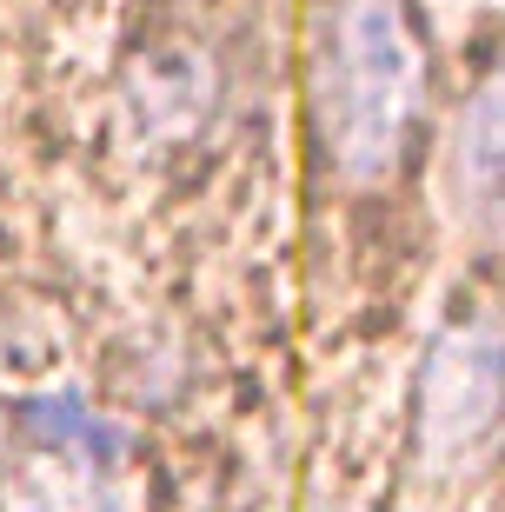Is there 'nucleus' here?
Masks as SVG:
<instances>
[{
  "label": "nucleus",
  "mask_w": 505,
  "mask_h": 512,
  "mask_svg": "<svg viewBox=\"0 0 505 512\" xmlns=\"http://www.w3.org/2000/svg\"><path fill=\"white\" fill-rule=\"evenodd\" d=\"M426 100V60L399 0H339L319 67V140L339 180L373 187L399 160Z\"/></svg>",
  "instance_id": "1"
},
{
  "label": "nucleus",
  "mask_w": 505,
  "mask_h": 512,
  "mask_svg": "<svg viewBox=\"0 0 505 512\" xmlns=\"http://www.w3.org/2000/svg\"><path fill=\"white\" fill-rule=\"evenodd\" d=\"M452 200L479 240H505V67L466 100L452 133Z\"/></svg>",
  "instance_id": "3"
},
{
  "label": "nucleus",
  "mask_w": 505,
  "mask_h": 512,
  "mask_svg": "<svg viewBox=\"0 0 505 512\" xmlns=\"http://www.w3.org/2000/svg\"><path fill=\"white\" fill-rule=\"evenodd\" d=\"M87 466H74L67 453H47L27 459L7 486H0V512H94V499H87Z\"/></svg>",
  "instance_id": "6"
},
{
  "label": "nucleus",
  "mask_w": 505,
  "mask_h": 512,
  "mask_svg": "<svg viewBox=\"0 0 505 512\" xmlns=\"http://www.w3.org/2000/svg\"><path fill=\"white\" fill-rule=\"evenodd\" d=\"M127 107L147 140H187L213 114V74L187 47H153L127 67Z\"/></svg>",
  "instance_id": "4"
},
{
  "label": "nucleus",
  "mask_w": 505,
  "mask_h": 512,
  "mask_svg": "<svg viewBox=\"0 0 505 512\" xmlns=\"http://www.w3.org/2000/svg\"><path fill=\"white\" fill-rule=\"evenodd\" d=\"M505 413V326L492 313H466L439 333L419 380V439L432 459H459Z\"/></svg>",
  "instance_id": "2"
},
{
  "label": "nucleus",
  "mask_w": 505,
  "mask_h": 512,
  "mask_svg": "<svg viewBox=\"0 0 505 512\" xmlns=\"http://www.w3.org/2000/svg\"><path fill=\"white\" fill-rule=\"evenodd\" d=\"M34 433L40 446H54V453H67L74 466H87V473H100V466H113L120 459V439H113V426L100 413H87L74 393H54V399H34Z\"/></svg>",
  "instance_id": "5"
}]
</instances>
